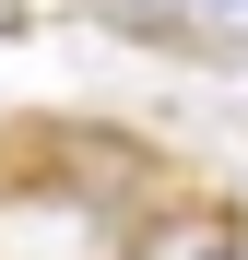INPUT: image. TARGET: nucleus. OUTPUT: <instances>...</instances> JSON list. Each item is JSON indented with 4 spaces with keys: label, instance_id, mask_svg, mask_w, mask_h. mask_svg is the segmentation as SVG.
Listing matches in <instances>:
<instances>
[{
    "label": "nucleus",
    "instance_id": "obj_2",
    "mask_svg": "<svg viewBox=\"0 0 248 260\" xmlns=\"http://www.w3.org/2000/svg\"><path fill=\"white\" fill-rule=\"evenodd\" d=\"M178 36L213 59H248V0H178Z\"/></svg>",
    "mask_w": 248,
    "mask_h": 260
},
{
    "label": "nucleus",
    "instance_id": "obj_1",
    "mask_svg": "<svg viewBox=\"0 0 248 260\" xmlns=\"http://www.w3.org/2000/svg\"><path fill=\"white\" fill-rule=\"evenodd\" d=\"M130 260H248V225H236L225 201H189V213L130 225Z\"/></svg>",
    "mask_w": 248,
    "mask_h": 260
}]
</instances>
